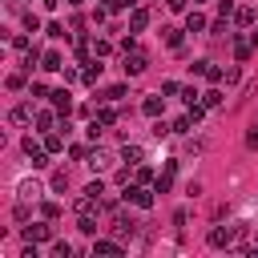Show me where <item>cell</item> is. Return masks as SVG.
I'll return each mask as SVG.
<instances>
[{
	"instance_id": "ffe728a7",
	"label": "cell",
	"mask_w": 258,
	"mask_h": 258,
	"mask_svg": "<svg viewBox=\"0 0 258 258\" xmlns=\"http://www.w3.org/2000/svg\"><path fill=\"white\" fill-rule=\"evenodd\" d=\"M141 109H145L149 117H157V113H161V101H157V97H145V105H141Z\"/></svg>"
},
{
	"instance_id": "7a4b0ae2",
	"label": "cell",
	"mask_w": 258,
	"mask_h": 258,
	"mask_svg": "<svg viewBox=\"0 0 258 258\" xmlns=\"http://www.w3.org/2000/svg\"><path fill=\"white\" fill-rule=\"evenodd\" d=\"M145 64H149V56H145V52H133V56L125 52V64H121V69H125V77H141V73H145Z\"/></svg>"
},
{
	"instance_id": "4fadbf2b",
	"label": "cell",
	"mask_w": 258,
	"mask_h": 258,
	"mask_svg": "<svg viewBox=\"0 0 258 258\" xmlns=\"http://www.w3.org/2000/svg\"><path fill=\"white\" fill-rule=\"evenodd\" d=\"M28 117H32V109H28V105H16V109L8 113V121H12V125H24Z\"/></svg>"
},
{
	"instance_id": "4316f807",
	"label": "cell",
	"mask_w": 258,
	"mask_h": 258,
	"mask_svg": "<svg viewBox=\"0 0 258 258\" xmlns=\"http://www.w3.org/2000/svg\"><path fill=\"white\" fill-rule=\"evenodd\" d=\"M121 97H125V85H113V89L105 93V101H121Z\"/></svg>"
},
{
	"instance_id": "5b68a950",
	"label": "cell",
	"mask_w": 258,
	"mask_h": 258,
	"mask_svg": "<svg viewBox=\"0 0 258 258\" xmlns=\"http://www.w3.org/2000/svg\"><path fill=\"white\" fill-rule=\"evenodd\" d=\"M230 238H234V230H222V226H214V230H210V246H214V250L230 246Z\"/></svg>"
},
{
	"instance_id": "8992f818",
	"label": "cell",
	"mask_w": 258,
	"mask_h": 258,
	"mask_svg": "<svg viewBox=\"0 0 258 258\" xmlns=\"http://www.w3.org/2000/svg\"><path fill=\"white\" fill-rule=\"evenodd\" d=\"M145 24H149V8H133V12H129V28H133V32H141Z\"/></svg>"
},
{
	"instance_id": "5bb4252c",
	"label": "cell",
	"mask_w": 258,
	"mask_h": 258,
	"mask_svg": "<svg viewBox=\"0 0 258 258\" xmlns=\"http://www.w3.org/2000/svg\"><path fill=\"white\" fill-rule=\"evenodd\" d=\"M16 194L28 202V198H40V185H36V181H20V185H16Z\"/></svg>"
},
{
	"instance_id": "ba28073f",
	"label": "cell",
	"mask_w": 258,
	"mask_h": 258,
	"mask_svg": "<svg viewBox=\"0 0 258 258\" xmlns=\"http://www.w3.org/2000/svg\"><path fill=\"white\" fill-rule=\"evenodd\" d=\"M89 165H93V169H109V165H113V153L97 149V153H89Z\"/></svg>"
},
{
	"instance_id": "e575fe53",
	"label": "cell",
	"mask_w": 258,
	"mask_h": 258,
	"mask_svg": "<svg viewBox=\"0 0 258 258\" xmlns=\"http://www.w3.org/2000/svg\"><path fill=\"white\" fill-rule=\"evenodd\" d=\"M109 8H137V0H109Z\"/></svg>"
},
{
	"instance_id": "52a82bcc",
	"label": "cell",
	"mask_w": 258,
	"mask_h": 258,
	"mask_svg": "<svg viewBox=\"0 0 258 258\" xmlns=\"http://www.w3.org/2000/svg\"><path fill=\"white\" fill-rule=\"evenodd\" d=\"M133 234H137V222H133L129 214H121V218H117V238H133Z\"/></svg>"
},
{
	"instance_id": "836d02e7",
	"label": "cell",
	"mask_w": 258,
	"mask_h": 258,
	"mask_svg": "<svg viewBox=\"0 0 258 258\" xmlns=\"http://www.w3.org/2000/svg\"><path fill=\"white\" fill-rule=\"evenodd\" d=\"M218 12H222V16H230V12H234V0H218Z\"/></svg>"
},
{
	"instance_id": "cb8c5ba5",
	"label": "cell",
	"mask_w": 258,
	"mask_h": 258,
	"mask_svg": "<svg viewBox=\"0 0 258 258\" xmlns=\"http://www.w3.org/2000/svg\"><path fill=\"white\" fill-rule=\"evenodd\" d=\"M44 149L56 153V149H60V133H48V137H44Z\"/></svg>"
},
{
	"instance_id": "d6a6232c",
	"label": "cell",
	"mask_w": 258,
	"mask_h": 258,
	"mask_svg": "<svg viewBox=\"0 0 258 258\" xmlns=\"http://www.w3.org/2000/svg\"><path fill=\"white\" fill-rule=\"evenodd\" d=\"M161 93H165V97H173V93H181V85H177V81H165V85H161Z\"/></svg>"
},
{
	"instance_id": "83f0119b",
	"label": "cell",
	"mask_w": 258,
	"mask_h": 258,
	"mask_svg": "<svg viewBox=\"0 0 258 258\" xmlns=\"http://www.w3.org/2000/svg\"><path fill=\"white\" fill-rule=\"evenodd\" d=\"M85 194H93V198H101V194H105V185H101V177H97V181H89V185H85Z\"/></svg>"
},
{
	"instance_id": "d590c367",
	"label": "cell",
	"mask_w": 258,
	"mask_h": 258,
	"mask_svg": "<svg viewBox=\"0 0 258 258\" xmlns=\"http://www.w3.org/2000/svg\"><path fill=\"white\" fill-rule=\"evenodd\" d=\"M165 4H169L173 12H181V8H185V0H165Z\"/></svg>"
},
{
	"instance_id": "9a60e30c",
	"label": "cell",
	"mask_w": 258,
	"mask_h": 258,
	"mask_svg": "<svg viewBox=\"0 0 258 258\" xmlns=\"http://www.w3.org/2000/svg\"><path fill=\"white\" fill-rule=\"evenodd\" d=\"M250 48H254V40L246 36V40H238V44H234V56H238V60H250Z\"/></svg>"
},
{
	"instance_id": "603a6c76",
	"label": "cell",
	"mask_w": 258,
	"mask_h": 258,
	"mask_svg": "<svg viewBox=\"0 0 258 258\" xmlns=\"http://www.w3.org/2000/svg\"><path fill=\"white\" fill-rule=\"evenodd\" d=\"M97 77H101V64H97V60H93V64H89V69H85V85H93V81H97Z\"/></svg>"
},
{
	"instance_id": "3957f363",
	"label": "cell",
	"mask_w": 258,
	"mask_h": 258,
	"mask_svg": "<svg viewBox=\"0 0 258 258\" xmlns=\"http://www.w3.org/2000/svg\"><path fill=\"white\" fill-rule=\"evenodd\" d=\"M48 101H52V109H56L60 117H69V109H73V97H69V89H56V93H48Z\"/></svg>"
},
{
	"instance_id": "484cf974",
	"label": "cell",
	"mask_w": 258,
	"mask_h": 258,
	"mask_svg": "<svg viewBox=\"0 0 258 258\" xmlns=\"http://www.w3.org/2000/svg\"><path fill=\"white\" fill-rule=\"evenodd\" d=\"M52 254H56V258H69L73 246H69V242H52Z\"/></svg>"
},
{
	"instance_id": "7c38bea8",
	"label": "cell",
	"mask_w": 258,
	"mask_h": 258,
	"mask_svg": "<svg viewBox=\"0 0 258 258\" xmlns=\"http://www.w3.org/2000/svg\"><path fill=\"white\" fill-rule=\"evenodd\" d=\"M185 28H189V32H206V16H202V12H189V16H185Z\"/></svg>"
},
{
	"instance_id": "6da1fadb",
	"label": "cell",
	"mask_w": 258,
	"mask_h": 258,
	"mask_svg": "<svg viewBox=\"0 0 258 258\" xmlns=\"http://www.w3.org/2000/svg\"><path fill=\"white\" fill-rule=\"evenodd\" d=\"M125 202H133V206L149 210V206H153V194H149L145 185H125Z\"/></svg>"
},
{
	"instance_id": "d4e9b609",
	"label": "cell",
	"mask_w": 258,
	"mask_h": 258,
	"mask_svg": "<svg viewBox=\"0 0 258 258\" xmlns=\"http://www.w3.org/2000/svg\"><path fill=\"white\" fill-rule=\"evenodd\" d=\"M77 230H81V234H97V222H93V218H81Z\"/></svg>"
},
{
	"instance_id": "1f68e13d",
	"label": "cell",
	"mask_w": 258,
	"mask_h": 258,
	"mask_svg": "<svg viewBox=\"0 0 258 258\" xmlns=\"http://www.w3.org/2000/svg\"><path fill=\"white\" fill-rule=\"evenodd\" d=\"M8 89H24V73H12L8 77Z\"/></svg>"
},
{
	"instance_id": "2e32d148",
	"label": "cell",
	"mask_w": 258,
	"mask_h": 258,
	"mask_svg": "<svg viewBox=\"0 0 258 258\" xmlns=\"http://www.w3.org/2000/svg\"><path fill=\"white\" fill-rule=\"evenodd\" d=\"M202 105H206V109H218V105H222V93H218V89L202 93Z\"/></svg>"
},
{
	"instance_id": "7402d4cb",
	"label": "cell",
	"mask_w": 258,
	"mask_h": 258,
	"mask_svg": "<svg viewBox=\"0 0 258 258\" xmlns=\"http://www.w3.org/2000/svg\"><path fill=\"white\" fill-rule=\"evenodd\" d=\"M165 44L177 48V44H181V28H165Z\"/></svg>"
},
{
	"instance_id": "f1b7e54d",
	"label": "cell",
	"mask_w": 258,
	"mask_h": 258,
	"mask_svg": "<svg viewBox=\"0 0 258 258\" xmlns=\"http://www.w3.org/2000/svg\"><path fill=\"white\" fill-rule=\"evenodd\" d=\"M24 28H28V32H36V28H40V20H36L32 12H24Z\"/></svg>"
},
{
	"instance_id": "9c48e42d",
	"label": "cell",
	"mask_w": 258,
	"mask_h": 258,
	"mask_svg": "<svg viewBox=\"0 0 258 258\" xmlns=\"http://www.w3.org/2000/svg\"><path fill=\"white\" fill-rule=\"evenodd\" d=\"M93 254H105V258H117V254H121V242H93Z\"/></svg>"
},
{
	"instance_id": "e0dca14e",
	"label": "cell",
	"mask_w": 258,
	"mask_h": 258,
	"mask_svg": "<svg viewBox=\"0 0 258 258\" xmlns=\"http://www.w3.org/2000/svg\"><path fill=\"white\" fill-rule=\"evenodd\" d=\"M36 129H40V133H48V129H52V113H48V109H40V113H36Z\"/></svg>"
},
{
	"instance_id": "8d00e7d4",
	"label": "cell",
	"mask_w": 258,
	"mask_h": 258,
	"mask_svg": "<svg viewBox=\"0 0 258 258\" xmlns=\"http://www.w3.org/2000/svg\"><path fill=\"white\" fill-rule=\"evenodd\" d=\"M194 4H206V0H194Z\"/></svg>"
},
{
	"instance_id": "8fae6325",
	"label": "cell",
	"mask_w": 258,
	"mask_h": 258,
	"mask_svg": "<svg viewBox=\"0 0 258 258\" xmlns=\"http://www.w3.org/2000/svg\"><path fill=\"white\" fill-rule=\"evenodd\" d=\"M121 157H125L129 165H141V157H145V149H141V145H125V149H121Z\"/></svg>"
},
{
	"instance_id": "4dcf8cb0",
	"label": "cell",
	"mask_w": 258,
	"mask_h": 258,
	"mask_svg": "<svg viewBox=\"0 0 258 258\" xmlns=\"http://www.w3.org/2000/svg\"><path fill=\"white\" fill-rule=\"evenodd\" d=\"M93 48H97V56H105V52H113V44H109V40H93Z\"/></svg>"
},
{
	"instance_id": "44dd1931",
	"label": "cell",
	"mask_w": 258,
	"mask_h": 258,
	"mask_svg": "<svg viewBox=\"0 0 258 258\" xmlns=\"http://www.w3.org/2000/svg\"><path fill=\"white\" fill-rule=\"evenodd\" d=\"M97 121H101V125H113V121H117V113L105 105V109H97Z\"/></svg>"
},
{
	"instance_id": "f546056e",
	"label": "cell",
	"mask_w": 258,
	"mask_h": 258,
	"mask_svg": "<svg viewBox=\"0 0 258 258\" xmlns=\"http://www.w3.org/2000/svg\"><path fill=\"white\" fill-rule=\"evenodd\" d=\"M48 36H52V40H60V36H69V32H64V24H48Z\"/></svg>"
},
{
	"instance_id": "30bf717a",
	"label": "cell",
	"mask_w": 258,
	"mask_h": 258,
	"mask_svg": "<svg viewBox=\"0 0 258 258\" xmlns=\"http://www.w3.org/2000/svg\"><path fill=\"white\" fill-rule=\"evenodd\" d=\"M40 69H44V73H56V69H64V64H60V52H44V56H40Z\"/></svg>"
},
{
	"instance_id": "ac0fdd59",
	"label": "cell",
	"mask_w": 258,
	"mask_h": 258,
	"mask_svg": "<svg viewBox=\"0 0 258 258\" xmlns=\"http://www.w3.org/2000/svg\"><path fill=\"white\" fill-rule=\"evenodd\" d=\"M234 20H238L242 28H246V24H254V8H238V12H234Z\"/></svg>"
},
{
	"instance_id": "277c9868",
	"label": "cell",
	"mask_w": 258,
	"mask_h": 258,
	"mask_svg": "<svg viewBox=\"0 0 258 258\" xmlns=\"http://www.w3.org/2000/svg\"><path fill=\"white\" fill-rule=\"evenodd\" d=\"M48 238H52V226H44V222L40 226H24V242H48Z\"/></svg>"
},
{
	"instance_id": "d6986e66",
	"label": "cell",
	"mask_w": 258,
	"mask_h": 258,
	"mask_svg": "<svg viewBox=\"0 0 258 258\" xmlns=\"http://www.w3.org/2000/svg\"><path fill=\"white\" fill-rule=\"evenodd\" d=\"M189 129H194V117H189V113H185V117H177V121H173V133H189Z\"/></svg>"
}]
</instances>
